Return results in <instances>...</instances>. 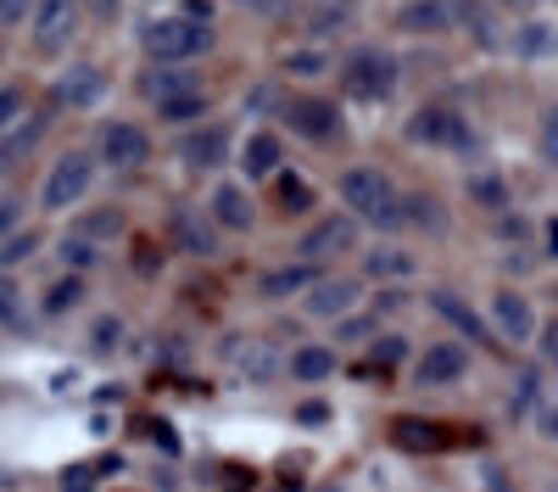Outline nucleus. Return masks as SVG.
Wrapping results in <instances>:
<instances>
[{
    "label": "nucleus",
    "mask_w": 558,
    "mask_h": 492,
    "mask_svg": "<svg viewBox=\"0 0 558 492\" xmlns=\"http://www.w3.org/2000/svg\"><path fill=\"white\" fill-rule=\"evenodd\" d=\"M492 331H497V341L525 347V341L536 336V308H531V297H520V291H492Z\"/></svg>",
    "instance_id": "nucleus-10"
},
{
    "label": "nucleus",
    "mask_w": 558,
    "mask_h": 492,
    "mask_svg": "<svg viewBox=\"0 0 558 492\" xmlns=\"http://www.w3.org/2000/svg\"><path fill=\"white\" fill-rule=\"evenodd\" d=\"M363 268H368V280H402V275H413V252H402V247H380V252H368V257H363Z\"/></svg>",
    "instance_id": "nucleus-24"
},
{
    "label": "nucleus",
    "mask_w": 558,
    "mask_h": 492,
    "mask_svg": "<svg viewBox=\"0 0 558 492\" xmlns=\"http://www.w3.org/2000/svg\"><path fill=\"white\" fill-rule=\"evenodd\" d=\"M207 218L218 224V230H252V196H246V185L223 179V185L207 196Z\"/></svg>",
    "instance_id": "nucleus-15"
},
{
    "label": "nucleus",
    "mask_w": 558,
    "mask_h": 492,
    "mask_svg": "<svg viewBox=\"0 0 558 492\" xmlns=\"http://www.w3.org/2000/svg\"><path fill=\"white\" fill-rule=\"evenodd\" d=\"M341 252H357V218H347V213L318 218L313 230L296 241V257L302 263H324V257H341Z\"/></svg>",
    "instance_id": "nucleus-5"
},
{
    "label": "nucleus",
    "mask_w": 558,
    "mask_h": 492,
    "mask_svg": "<svg viewBox=\"0 0 558 492\" xmlns=\"http://www.w3.org/2000/svg\"><path fill=\"white\" fill-rule=\"evenodd\" d=\"M430 308L441 313L447 325H458L463 336H475V341H486V325L475 320V308H470V302H458V291H430Z\"/></svg>",
    "instance_id": "nucleus-23"
},
{
    "label": "nucleus",
    "mask_w": 558,
    "mask_h": 492,
    "mask_svg": "<svg viewBox=\"0 0 558 492\" xmlns=\"http://www.w3.org/2000/svg\"><path fill=\"white\" fill-rule=\"evenodd\" d=\"M89 487H96V470L89 465H68L62 470V492H89Z\"/></svg>",
    "instance_id": "nucleus-45"
},
{
    "label": "nucleus",
    "mask_w": 558,
    "mask_h": 492,
    "mask_svg": "<svg viewBox=\"0 0 558 492\" xmlns=\"http://www.w3.org/2000/svg\"><path fill=\"white\" fill-rule=\"evenodd\" d=\"M531 403H536V375H520V386H514V397H508V409H514V415H525V409H531Z\"/></svg>",
    "instance_id": "nucleus-47"
},
{
    "label": "nucleus",
    "mask_w": 558,
    "mask_h": 492,
    "mask_svg": "<svg viewBox=\"0 0 558 492\" xmlns=\"http://www.w3.org/2000/svg\"><path fill=\"white\" fill-rule=\"evenodd\" d=\"M34 7H39V0H0V23H7V28L34 23Z\"/></svg>",
    "instance_id": "nucleus-42"
},
{
    "label": "nucleus",
    "mask_w": 558,
    "mask_h": 492,
    "mask_svg": "<svg viewBox=\"0 0 558 492\" xmlns=\"http://www.w3.org/2000/svg\"><path fill=\"white\" fill-rule=\"evenodd\" d=\"M463 191H470V202H475V207H486V213H502V207H508V185H502L497 173H475Z\"/></svg>",
    "instance_id": "nucleus-27"
},
{
    "label": "nucleus",
    "mask_w": 558,
    "mask_h": 492,
    "mask_svg": "<svg viewBox=\"0 0 558 492\" xmlns=\"http://www.w3.org/2000/svg\"><path fill=\"white\" fill-rule=\"evenodd\" d=\"M452 23H463L475 39H486V45H492V12L481 7V0H452Z\"/></svg>",
    "instance_id": "nucleus-31"
},
{
    "label": "nucleus",
    "mask_w": 558,
    "mask_h": 492,
    "mask_svg": "<svg viewBox=\"0 0 558 492\" xmlns=\"http://www.w3.org/2000/svg\"><path fill=\"white\" fill-rule=\"evenodd\" d=\"M17 118H23V96H17V89H0V129L17 123Z\"/></svg>",
    "instance_id": "nucleus-48"
},
{
    "label": "nucleus",
    "mask_w": 558,
    "mask_h": 492,
    "mask_svg": "<svg viewBox=\"0 0 558 492\" xmlns=\"http://www.w3.org/2000/svg\"><path fill=\"white\" fill-rule=\"evenodd\" d=\"M542 252L558 263V218H547V224H542Z\"/></svg>",
    "instance_id": "nucleus-50"
},
{
    "label": "nucleus",
    "mask_w": 558,
    "mask_h": 492,
    "mask_svg": "<svg viewBox=\"0 0 558 492\" xmlns=\"http://www.w3.org/2000/svg\"><path fill=\"white\" fill-rule=\"evenodd\" d=\"M397 442L402 447H436V425H418V420H397Z\"/></svg>",
    "instance_id": "nucleus-39"
},
{
    "label": "nucleus",
    "mask_w": 558,
    "mask_h": 492,
    "mask_svg": "<svg viewBox=\"0 0 558 492\" xmlns=\"http://www.w3.org/2000/svg\"><path fill=\"white\" fill-rule=\"evenodd\" d=\"M408 141L463 152V146H475V134H470V123H463L452 107H418V112H413V123H408Z\"/></svg>",
    "instance_id": "nucleus-6"
},
{
    "label": "nucleus",
    "mask_w": 558,
    "mask_h": 492,
    "mask_svg": "<svg viewBox=\"0 0 558 492\" xmlns=\"http://www.w3.org/2000/svg\"><path fill=\"white\" fill-rule=\"evenodd\" d=\"M34 247H39V236H34V230H17V236L0 241V275H12L17 263H28V257H34Z\"/></svg>",
    "instance_id": "nucleus-32"
},
{
    "label": "nucleus",
    "mask_w": 558,
    "mask_h": 492,
    "mask_svg": "<svg viewBox=\"0 0 558 492\" xmlns=\"http://www.w3.org/2000/svg\"><path fill=\"white\" fill-rule=\"evenodd\" d=\"M402 358H408V341H402V336H380V341H375V364H380V370L402 364Z\"/></svg>",
    "instance_id": "nucleus-40"
},
{
    "label": "nucleus",
    "mask_w": 558,
    "mask_h": 492,
    "mask_svg": "<svg viewBox=\"0 0 558 492\" xmlns=\"http://www.w3.org/2000/svg\"><path fill=\"white\" fill-rule=\"evenodd\" d=\"M196 73L191 68H173V62H162V68H151L146 73V96L162 107V101H179V96H196Z\"/></svg>",
    "instance_id": "nucleus-20"
},
{
    "label": "nucleus",
    "mask_w": 558,
    "mask_h": 492,
    "mask_svg": "<svg viewBox=\"0 0 558 492\" xmlns=\"http://www.w3.org/2000/svg\"><path fill=\"white\" fill-rule=\"evenodd\" d=\"M118 230H123V218H118V213H89V218H78V230H73V236L96 241V236H118Z\"/></svg>",
    "instance_id": "nucleus-38"
},
{
    "label": "nucleus",
    "mask_w": 558,
    "mask_h": 492,
    "mask_svg": "<svg viewBox=\"0 0 558 492\" xmlns=\"http://www.w3.org/2000/svg\"><path fill=\"white\" fill-rule=\"evenodd\" d=\"M279 163H286V146H279V134H268V129L246 134V152H241L246 179H274V173H279Z\"/></svg>",
    "instance_id": "nucleus-19"
},
{
    "label": "nucleus",
    "mask_w": 558,
    "mask_h": 492,
    "mask_svg": "<svg viewBox=\"0 0 558 492\" xmlns=\"http://www.w3.org/2000/svg\"><path fill=\"white\" fill-rule=\"evenodd\" d=\"M402 34H447L452 28V0H408L397 12Z\"/></svg>",
    "instance_id": "nucleus-18"
},
{
    "label": "nucleus",
    "mask_w": 558,
    "mask_h": 492,
    "mask_svg": "<svg viewBox=\"0 0 558 492\" xmlns=\"http://www.w3.org/2000/svg\"><path fill=\"white\" fill-rule=\"evenodd\" d=\"M89 185H96V157L89 152H68L51 163V173H45V185H39V207L45 213H68L89 196Z\"/></svg>",
    "instance_id": "nucleus-3"
},
{
    "label": "nucleus",
    "mask_w": 558,
    "mask_h": 492,
    "mask_svg": "<svg viewBox=\"0 0 558 492\" xmlns=\"http://www.w3.org/2000/svg\"><path fill=\"white\" fill-rule=\"evenodd\" d=\"M296 381H307V386H318V381H330L336 375V347H324V341H307V347H296L291 352V364H286Z\"/></svg>",
    "instance_id": "nucleus-21"
},
{
    "label": "nucleus",
    "mask_w": 558,
    "mask_h": 492,
    "mask_svg": "<svg viewBox=\"0 0 558 492\" xmlns=\"http://www.w3.org/2000/svg\"><path fill=\"white\" fill-rule=\"evenodd\" d=\"M151 157V134L140 129V123H107L101 129V163L112 168H140Z\"/></svg>",
    "instance_id": "nucleus-12"
},
{
    "label": "nucleus",
    "mask_w": 558,
    "mask_h": 492,
    "mask_svg": "<svg viewBox=\"0 0 558 492\" xmlns=\"http://www.w3.org/2000/svg\"><path fill=\"white\" fill-rule=\"evenodd\" d=\"M73 34H78V0H39L34 7V51L57 57Z\"/></svg>",
    "instance_id": "nucleus-7"
},
{
    "label": "nucleus",
    "mask_w": 558,
    "mask_h": 492,
    "mask_svg": "<svg viewBox=\"0 0 558 492\" xmlns=\"http://www.w3.org/2000/svg\"><path fill=\"white\" fill-rule=\"evenodd\" d=\"M140 45H146V57H151L157 68H162V62L184 68L191 57H202L207 45H213V28H207V23H196V17H157Z\"/></svg>",
    "instance_id": "nucleus-2"
},
{
    "label": "nucleus",
    "mask_w": 558,
    "mask_h": 492,
    "mask_svg": "<svg viewBox=\"0 0 558 492\" xmlns=\"http://www.w3.org/2000/svg\"><path fill=\"white\" fill-rule=\"evenodd\" d=\"M341 84H347V96H357V101H386L397 89V57L380 51V45H363V51H352L341 62Z\"/></svg>",
    "instance_id": "nucleus-4"
},
{
    "label": "nucleus",
    "mask_w": 558,
    "mask_h": 492,
    "mask_svg": "<svg viewBox=\"0 0 558 492\" xmlns=\"http://www.w3.org/2000/svg\"><path fill=\"white\" fill-rule=\"evenodd\" d=\"M168 241L179 252H191V257H213L218 252V224L207 213H196V207H173L168 213Z\"/></svg>",
    "instance_id": "nucleus-11"
},
{
    "label": "nucleus",
    "mask_w": 558,
    "mask_h": 492,
    "mask_svg": "<svg viewBox=\"0 0 558 492\" xmlns=\"http://www.w3.org/2000/svg\"><path fill=\"white\" fill-rule=\"evenodd\" d=\"M536 425H542L547 442H558V403H542V409H536Z\"/></svg>",
    "instance_id": "nucleus-49"
},
{
    "label": "nucleus",
    "mask_w": 558,
    "mask_h": 492,
    "mask_svg": "<svg viewBox=\"0 0 558 492\" xmlns=\"http://www.w3.org/2000/svg\"><path fill=\"white\" fill-rule=\"evenodd\" d=\"M235 370L252 381V386H268L279 370H286V364H279V352H274V341H246V347H235Z\"/></svg>",
    "instance_id": "nucleus-22"
},
{
    "label": "nucleus",
    "mask_w": 558,
    "mask_h": 492,
    "mask_svg": "<svg viewBox=\"0 0 558 492\" xmlns=\"http://www.w3.org/2000/svg\"><path fill=\"white\" fill-rule=\"evenodd\" d=\"M279 202H286V213H307V202H313V191H307V179L286 173V179H279Z\"/></svg>",
    "instance_id": "nucleus-37"
},
{
    "label": "nucleus",
    "mask_w": 558,
    "mask_h": 492,
    "mask_svg": "<svg viewBox=\"0 0 558 492\" xmlns=\"http://www.w3.org/2000/svg\"><path fill=\"white\" fill-rule=\"evenodd\" d=\"M542 157L558 168V107H547V118H542Z\"/></svg>",
    "instance_id": "nucleus-44"
},
{
    "label": "nucleus",
    "mask_w": 558,
    "mask_h": 492,
    "mask_svg": "<svg viewBox=\"0 0 558 492\" xmlns=\"http://www.w3.org/2000/svg\"><path fill=\"white\" fill-rule=\"evenodd\" d=\"M324 68H330L324 51H286V73H296V79H318Z\"/></svg>",
    "instance_id": "nucleus-35"
},
{
    "label": "nucleus",
    "mask_w": 558,
    "mask_h": 492,
    "mask_svg": "<svg viewBox=\"0 0 558 492\" xmlns=\"http://www.w3.org/2000/svg\"><path fill=\"white\" fill-rule=\"evenodd\" d=\"M286 123H291V134H302V141H336L341 134V112H336V101H324V96H291L286 101Z\"/></svg>",
    "instance_id": "nucleus-8"
},
{
    "label": "nucleus",
    "mask_w": 558,
    "mask_h": 492,
    "mask_svg": "<svg viewBox=\"0 0 558 492\" xmlns=\"http://www.w3.org/2000/svg\"><path fill=\"white\" fill-rule=\"evenodd\" d=\"M542 358H553V364H558V320L542 331Z\"/></svg>",
    "instance_id": "nucleus-51"
},
{
    "label": "nucleus",
    "mask_w": 558,
    "mask_h": 492,
    "mask_svg": "<svg viewBox=\"0 0 558 492\" xmlns=\"http://www.w3.org/2000/svg\"><path fill=\"white\" fill-rule=\"evenodd\" d=\"M402 213L408 224H418V230H447V213L436 196H402Z\"/></svg>",
    "instance_id": "nucleus-29"
},
{
    "label": "nucleus",
    "mask_w": 558,
    "mask_h": 492,
    "mask_svg": "<svg viewBox=\"0 0 558 492\" xmlns=\"http://www.w3.org/2000/svg\"><path fill=\"white\" fill-rule=\"evenodd\" d=\"M341 202L352 207V218L375 224V230H402V224H408L402 191L391 185V173H380V168H347L341 173Z\"/></svg>",
    "instance_id": "nucleus-1"
},
{
    "label": "nucleus",
    "mask_w": 558,
    "mask_h": 492,
    "mask_svg": "<svg viewBox=\"0 0 558 492\" xmlns=\"http://www.w3.org/2000/svg\"><path fill=\"white\" fill-rule=\"evenodd\" d=\"M96 257H101V252H96V241H84V236H68V241H62V263L73 268V275L96 268Z\"/></svg>",
    "instance_id": "nucleus-33"
},
{
    "label": "nucleus",
    "mask_w": 558,
    "mask_h": 492,
    "mask_svg": "<svg viewBox=\"0 0 558 492\" xmlns=\"http://www.w3.org/2000/svg\"><path fill=\"white\" fill-rule=\"evenodd\" d=\"M39 134H45V118H34L28 129H17V134H12V141H0V163H7V168H12V163H17V157H23V152H28L34 141H39Z\"/></svg>",
    "instance_id": "nucleus-34"
},
{
    "label": "nucleus",
    "mask_w": 558,
    "mask_h": 492,
    "mask_svg": "<svg viewBox=\"0 0 558 492\" xmlns=\"http://www.w3.org/2000/svg\"><path fill=\"white\" fill-rule=\"evenodd\" d=\"M179 157H184V168H223L229 163V129L223 123H207V129H196V134H184L179 141Z\"/></svg>",
    "instance_id": "nucleus-13"
},
{
    "label": "nucleus",
    "mask_w": 558,
    "mask_h": 492,
    "mask_svg": "<svg viewBox=\"0 0 558 492\" xmlns=\"http://www.w3.org/2000/svg\"><path fill=\"white\" fill-rule=\"evenodd\" d=\"M470 375V347H458V341H436L413 358V381L418 386H452Z\"/></svg>",
    "instance_id": "nucleus-9"
},
{
    "label": "nucleus",
    "mask_w": 558,
    "mask_h": 492,
    "mask_svg": "<svg viewBox=\"0 0 558 492\" xmlns=\"http://www.w3.org/2000/svg\"><path fill=\"white\" fill-rule=\"evenodd\" d=\"M23 320V308H17V286L12 275H0V325H17Z\"/></svg>",
    "instance_id": "nucleus-41"
},
{
    "label": "nucleus",
    "mask_w": 558,
    "mask_h": 492,
    "mask_svg": "<svg viewBox=\"0 0 558 492\" xmlns=\"http://www.w3.org/2000/svg\"><path fill=\"white\" fill-rule=\"evenodd\" d=\"M89 12H96V17H118V0H89Z\"/></svg>",
    "instance_id": "nucleus-52"
},
{
    "label": "nucleus",
    "mask_w": 558,
    "mask_h": 492,
    "mask_svg": "<svg viewBox=\"0 0 558 492\" xmlns=\"http://www.w3.org/2000/svg\"><path fill=\"white\" fill-rule=\"evenodd\" d=\"M347 23H352V7H347V0H324V7L307 12V28H313L318 39H324V34H341Z\"/></svg>",
    "instance_id": "nucleus-28"
},
{
    "label": "nucleus",
    "mask_w": 558,
    "mask_h": 492,
    "mask_svg": "<svg viewBox=\"0 0 558 492\" xmlns=\"http://www.w3.org/2000/svg\"><path fill=\"white\" fill-rule=\"evenodd\" d=\"M101 96H107V73L96 62H78V68H68L57 79V101L62 107H96Z\"/></svg>",
    "instance_id": "nucleus-16"
},
{
    "label": "nucleus",
    "mask_w": 558,
    "mask_h": 492,
    "mask_svg": "<svg viewBox=\"0 0 558 492\" xmlns=\"http://www.w3.org/2000/svg\"><path fill=\"white\" fill-rule=\"evenodd\" d=\"M313 280H318V268L296 257V263H279V268H268V275L257 280V297H263V302H286V297H302Z\"/></svg>",
    "instance_id": "nucleus-17"
},
{
    "label": "nucleus",
    "mask_w": 558,
    "mask_h": 492,
    "mask_svg": "<svg viewBox=\"0 0 558 492\" xmlns=\"http://www.w3.org/2000/svg\"><path fill=\"white\" fill-rule=\"evenodd\" d=\"M84 302V280L78 275H62V280H51V286H45V313H51V320H57V313H73Z\"/></svg>",
    "instance_id": "nucleus-26"
},
{
    "label": "nucleus",
    "mask_w": 558,
    "mask_h": 492,
    "mask_svg": "<svg viewBox=\"0 0 558 492\" xmlns=\"http://www.w3.org/2000/svg\"><path fill=\"white\" fill-rule=\"evenodd\" d=\"M17 224H23V202H17V196H7V202H0V241L17 236Z\"/></svg>",
    "instance_id": "nucleus-46"
},
{
    "label": "nucleus",
    "mask_w": 558,
    "mask_h": 492,
    "mask_svg": "<svg viewBox=\"0 0 558 492\" xmlns=\"http://www.w3.org/2000/svg\"><path fill=\"white\" fill-rule=\"evenodd\" d=\"M514 51H520V57H553V51H558V28L542 23V17H536V23H520V28H514Z\"/></svg>",
    "instance_id": "nucleus-25"
},
{
    "label": "nucleus",
    "mask_w": 558,
    "mask_h": 492,
    "mask_svg": "<svg viewBox=\"0 0 558 492\" xmlns=\"http://www.w3.org/2000/svg\"><path fill=\"white\" fill-rule=\"evenodd\" d=\"M235 7H246V12H257V17H291L296 0H235Z\"/></svg>",
    "instance_id": "nucleus-43"
},
{
    "label": "nucleus",
    "mask_w": 558,
    "mask_h": 492,
    "mask_svg": "<svg viewBox=\"0 0 558 492\" xmlns=\"http://www.w3.org/2000/svg\"><path fill=\"white\" fill-rule=\"evenodd\" d=\"M118 341H123V320H112V313H101V320L89 325V347H96V352H112Z\"/></svg>",
    "instance_id": "nucleus-36"
},
{
    "label": "nucleus",
    "mask_w": 558,
    "mask_h": 492,
    "mask_svg": "<svg viewBox=\"0 0 558 492\" xmlns=\"http://www.w3.org/2000/svg\"><path fill=\"white\" fill-rule=\"evenodd\" d=\"M157 118H162V123H196V118H207V89H196V96H179V101H162Z\"/></svg>",
    "instance_id": "nucleus-30"
},
{
    "label": "nucleus",
    "mask_w": 558,
    "mask_h": 492,
    "mask_svg": "<svg viewBox=\"0 0 558 492\" xmlns=\"http://www.w3.org/2000/svg\"><path fill=\"white\" fill-rule=\"evenodd\" d=\"M352 302H357V280H313L307 291H302V308L313 313V320H341V313H352Z\"/></svg>",
    "instance_id": "nucleus-14"
}]
</instances>
